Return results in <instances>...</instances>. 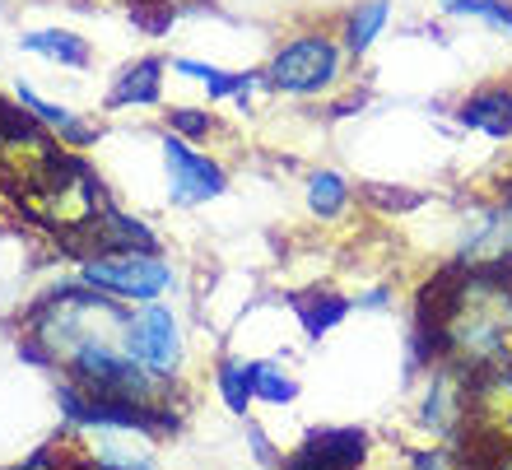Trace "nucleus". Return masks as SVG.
I'll list each match as a JSON object with an SVG mask.
<instances>
[{
    "instance_id": "f8f14e48",
    "label": "nucleus",
    "mask_w": 512,
    "mask_h": 470,
    "mask_svg": "<svg viewBox=\"0 0 512 470\" xmlns=\"http://www.w3.org/2000/svg\"><path fill=\"white\" fill-rule=\"evenodd\" d=\"M19 103H24L28 112H38L42 126H52V131H61V140H70V145H89V140H94V126H84V121L75 117L70 108L42 103V98L33 94V89H24V84H19Z\"/></svg>"
},
{
    "instance_id": "2eb2a0df",
    "label": "nucleus",
    "mask_w": 512,
    "mask_h": 470,
    "mask_svg": "<svg viewBox=\"0 0 512 470\" xmlns=\"http://www.w3.org/2000/svg\"><path fill=\"white\" fill-rule=\"evenodd\" d=\"M438 5L447 14H457V19H480L494 33H508L512 38V0H438Z\"/></svg>"
},
{
    "instance_id": "7ed1b4c3",
    "label": "nucleus",
    "mask_w": 512,
    "mask_h": 470,
    "mask_svg": "<svg viewBox=\"0 0 512 470\" xmlns=\"http://www.w3.org/2000/svg\"><path fill=\"white\" fill-rule=\"evenodd\" d=\"M80 280L98 284L103 294H117L126 303H154L163 289H173V266L159 261V252L131 247V252H103L84 261Z\"/></svg>"
},
{
    "instance_id": "39448f33",
    "label": "nucleus",
    "mask_w": 512,
    "mask_h": 470,
    "mask_svg": "<svg viewBox=\"0 0 512 470\" xmlns=\"http://www.w3.org/2000/svg\"><path fill=\"white\" fill-rule=\"evenodd\" d=\"M163 163H168V191H173L177 205H201L224 196V168L196 154L177 131L163 135Z\"/></svg>"
},
{
    "instance_id": "423d86ee",
    "label": "nucleus",
    "mask_w": 512,
    "mask_h": 470,
    "mask_svg": "<svg viewBox=\"0 0 512 470\" xmlns=\"http://www.w3.org/2000/svg\"><path fill=\"white\" fill-rule=\"evenodd\" d=\"M364 457H368L364 429H322V433H308L303 452H294L289 466H359Z\"/></svg>"
},
{
    "instance_id": "f257e3e1",
    "label": "nucleus",
    "mask_w": 512,
    "mask_h": 470,
    "mask_svg": "<svg viewBox=\"0 0 512 470\" xmlns=\"http://www.w3.org/2000/svg\"><path fill=\"white\" fill-rule=\"evenodd\" d=\"M340 47L336 38H326V33H298L280 47V52L270 56V66L261 70L266 84L275 94H294V98H312L331 89L340 75Z\"/></svg>"
},
{
    "instance_id": "f3484780",
    "label": "nucleus",
    "mask_w": 512,
    "mask_h": 470,
    "mask_svg": "<svg viewBox=\"0 0 512 470\" xmlns=\"http://www.w3.org/2000/svg\"><path fill=\"white\" fill-rule=\"evenodd\" d=\"M168 126H173L177 135H205L210 131V117L196 108H177V112H168Z\"/></svg>"
},
{
    "instance_id": "6ab92c4d",
    "label": "nucleus",
    "mask_w": 512,
    "mask_h": 470,
    "mask_svg": "<svg viewBox=\"0 0 512 470\" xmlns=\"http://www.w3.org/2000/svg\"><path fill=\"white\" fill-rule=\"evenodd\" d=\"M508 345H512V308H508Z\"/></svg>"
},
{
    "instance_id": "1a4fd4ad",
    "label": "nucleus",
    "mask_w": 512,
    "mask_h": 470,
    "mask_svg": "<svg viewBox=\"0 0 512 470\" xmlns=\"http://www.w3.org/2000/svg\"><path fill=\"white\" fill-rule=\"evenodd\" d=\"M163 61L159 56H145V61H135V66L122 70V80L117 89L108 94V108H126V103H159V75Z\"/></svg>"
},
{
    "instance_id": "f03ea898",
    "label": "nucleus",
    "mask_w": 512,
    "mask_h": 470,
    "mask_svg": "<svg viewBox=\"0 0 512 470\" xmlns=\"http://www.w3.org/2000/svg\"><path fill=\"white\" fill-rule=\"evenodd\" d=\"M70 363V382H80L84 391H98V396H131V401H149L154 396V382L159 377L140 368L126 350L108 345L103 336L80 340L75 350L66 354Z\"/></svg>"
},
{
    "instance_id": "9b49d317",
    "label": "nucleus",
    "mask_w": 512,
    "mask_h": 470,
    "mask_svg": "<svg viewBox=\"0 0 512 470\" xmlns=\"http://www.w3.org/2000/svg\"><path fill=\"white\" fill-rule=\"evenodd\" d=\"M24 52L47 56V61H56V66H75V70L89 66V47H84V38H75V33H66V28L28 33V38H24Z\"/></svg>"
},
{
    "instance_id": "20e7f679",
    "label": "nucleus",
    "mask_w": 512,
    "mask_h": 470,
    "mask_svg": "<svg viewBox=\"0 0 512 470\" xmlns=\"http://www.w3.org/2000/svg\"><path fill=\"white\" fill-rule=\"evenodd\" d=\"M122 350L159 382H168L182 363V326L159 303H140V312H131L122 322Z\"/></svg>"
},
{
    "instance_id": "9d476101",
    "label": "nucleus",
    "mask_w": 512,
    "mask_h": 470,
    "mask_svg": "<svg viewBox=\"0 0 512 470\" xmlns=\"http://www.w3.org/2000/svg\"><path fill=\"white\" fill-rule=\"evenodd\" d=\"M350 201H354V187L340 173H331V168H326V173H312L308 177V210L322 219V224H331V219L345 215V210H350Z\"/></svg>"
},
{
    "instance_id": "a211bd4d",
    "label": "nucleus",
    "mask_w": 512,
    "mask_h": 470,
    "mask_svg": "<svg viewBox=\"0 0 512 470\" xmlns=\"http://www.w3.org/2000/svg\"><path fill=\"white\" fill-rule=\"evenodd\" d=\"M499 270H512V196L499 201Z\"/></svg>"
},
{
    "instance_id": "4468645a",
    "label": "nucleus",
    "mask_w": 512,
    "mask_h": 470,
    "mask_svg": "<svg viewBox=\"0 0 512 470\" xmlns=\"http://www.w3.org/2000/svg\"><path fill=\"white\" fill-rule=\"evenodd\" d=\"M252 363V391L256 401H270V405H284L298 396V382L289 373H284L275 359H247Z\"/></svg>"
},
{
    "instance_id": "ddd939ff",
    "label": "nucleus",
    "mask_w": 512,
    "mask_h": 470,
    "mask_svg": "<svg viewBox=\"0 0 512 470\" xmlns=\"http://www.w3.org/2000/svg\"><path fill=\"white\" fill-rule=\"evenodd\" d=\"M215 387H219V396H224V405H229L233 415H247V405L256 401L252 363L247 359H224L219 363V373H215Z\"/></svg>"
},
{
    "instance_id": "dca6fc26",
    "label": "nucleus",
    "mask_w": 512,
    "mask_h": 470,
    "mask_svg": "<svg viewBox=\"0 0 512 470\" xmlns=\"http://www.w3.org/2000/svg\"><path fill=\"white\" fill-rule=\"evenodd\" d=\"M345 312H350L345 298H331V294L326 298H298V317H303V331H308L312 340H322Z\"/></svg>"
},
{
    "instance_id": "0eeeda50",
    "label": "nucleus",
    "mask_w": 512,
    "mask_h": 470,
    "mask_svg": "<svg viewBox=\"0 0 512 470\" xmlns=\"http://www.w3.org/2000/svg\"><path fill=\"white\" fill-rule=\"evenodd\" d=\"M457 121L466 131H480L489 140H508L512 135V89L508 84H489L480 94H471L461 103Z\"/></svg>"
},
{
    "instance_id": "6e6552de",
    "label": "nucleus",
    "mask_w": 512,
    "mask_h": 470,
    "mask_svg": "<svg viewBox=\"0 0 512 470\" xmlns=\"http://www.w3.org/2000/svg\"><path fill=\"white\" fill-rule=\"evenodd\" d=\"M387 19H391L387 0H364V5H354V10L345 14V28H340V47H345L350 56H364L368 47L382 38Z\"/></svg>"
}]
</instances>
